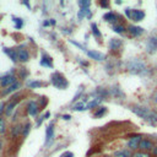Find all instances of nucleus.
<instances>
[{
    "label": "nucleus",
    "mask_w": 157,
    "mask_h": 157,
    "mask_svg": "<svg viewBox=\"0 0 157 157\" xmlns=\"http://www.w3.org/2000/svg\"><path fill=\"white\" fill-rule=\"evenodd\" d=\"M16 49H17L19 61H21V63H27V61L30 60V57H31L28 49H26L25 46H21V47H19V48H16Z\"/></svg>",
    "instance_id": "8"
},
{
    "label": "nucleus",
    "mask_w": 157,
    "mask_h": 157,
    "mask_svg": "<svg viewBox=\"0 0 157 157\" xmlns=\"http://www.w3.org/2000/svg\"><path fill=\"white\" fill-rule=\"evenodd\" d=\"M3 149V141H1V139H0V150Z\"/></svg>",
    "instance_id": "49"
},
{
    "label": "nucleus",
    "mask_w": 157,
    "mask_h": 157,
    "mask_svg": "<svg viewBox=\"0 0 157 157\" xmlns=\"http://www.w3.org/2000/svg\"><path fill=\"white\" fill-rule=\"evenodd\" d=\"M22 4H23V5H26V6H27V7H30V4H28L27 1H22Z\"/></svg>",
    "instance_id": "48"
},
{
    "label": "nucleus",
    "mask_w": 157,
    "mask_h": 157,
    "mask_svg": "<svg viewBox=\"0 0 157 157\" xmlns=\"http://www.w3.org/2000/svg\"><path fill=\"white\" fill-rule=\"evenodd\" d=\"M128 32L132 34L133 37H139L144 33V28L140 27V26H134V25H130L128 27Z\"/></svg>",
    "instance_id": "16"
},
{
    "label": "nucleus",
    "mask_w": 157,
    "mask_h": 157,
    "mask_svg": "<svg viewBox=\"0 0 157 157\" xmlns=\"http://www.w3.org/2000/svg\"><path fill=\"white\" fill-rule=\"evenodd\" d=\"M104 98H101V97H95L93 99H91L87 104H86V108L87 109H93V108H96L97 106H99V104L102 103V101H103Z\"/></svg>",
    "instance_id": "20"
},
{
    "label": "nucleus",
    "mask_w": 157,
    "mask_h": 157,
    "mask_svg": "<svg viewBox=\"0 0 157 157\" xmlns=\"http://www.w3.org/2000/svg\"><path fill=\"white\" fill-rule=\"evenodd\" d=\"M142 140V136L141 135H134L133 138H130L129 141L126 142V146L129 150H138L139 146H140V142Z\"/></svg>",
    "instance_id": "9"
},
{
    "label": "nucleus",
    "mask_w": 157,
    "mask_h": 157,
    "mask_svg": "<svg viewBox=\"0 0 157 157\" xmlns=\"http://www.w3.org/2000/svg\"><path fill=\"white\" fill-rule=\"evenodd\" d=\"M103 20L106 21V22H109V23H112V25L114 26V25H117L118 16L114 14V12L109 11V12H107V14H104V15H103Z\"/></svg>",
    "instance_id": "19"
},
{
    "label": "nucleus",
    "mask_w": 157,
    "mask_h": 157,
    "mask_svg": "<svg viewBox=\"0 0 157 157\" xmlns=\"http://www.w3.org/2000/svg\"><path fill=\"white\" fill-rule=\"evenodd\" d=\"M112 30H113V32H115L118 34H123V33H125L128 31V28L125 27L124 25H122V23H117V25L112 26Z\"/></svg>",
    "instance_id": "22"
},
{
    "label": "nucleus",
    "mask_w": 157,
    "mask_h": 157,
    "mask_svg": "<svg viewBox=\"0 0 157 157\" xmlns=\"http://www.w3.org/2000/svg\"><path fill=\"white\" fill-rule=\"evenodd\" d=\"M50 82L52 85H53L54 87L59 88V90H65L68 87V81H67V78H65L64 75H61L60 73H54V74H52L50 76Z\"/></svg>",
    "instance_id": "2"
},
{
    "label": "nucleus",
    "mask_w": 157,
    "mask_h": 157,
    "mask_svg": "<svg viewBox=\"0 0 157 157\" xmlns=\"http://www.w3.org/2000/svg\"><path fill=\"white\" fill-rule=\"evenodd\" d=\"M132 157H151V155L147 152H144V151H135Z\"/></svg>",
    "instance_id": "34"
},
{
    "label": "nucleus",
    "mask_w": 157,
    "mask_h": 157,
    "mask_svg": "<svg viewBox=\"0 0 157 157\" xmlns=\"http://www.w3.org/2000/svg\"><path fill=\"white\" fill-rule=\"evenodd\" d=\"M20 88H21V82L17 81V82H15L14 85H11V86L4 88L3 92H1V96H7V95H10V93H14V92H16V91H19Z\"/></svg>",
    "instance_id": "13"
},
{
    "label": "nucleus",
    "mask_w": 157,
    "mask_h": 157,
    "mask_svg": "<svg viewBox=\"0 0 157 157\" xmlns=\"http://www.w3.org/2000/svg\"><path fill=\"white\" fill-rule=\"evenodd\" d=\"M78 5L81 6V9H85V7H90V5H91V3L90 1H87V0H80V1H78Z\"/></svg>",
    "instance_id": "36"
},
{
    "label": "nucleus",
    "mask_w": 157,
    "mask_h": 157,
    "mask_svg": "<svg viewBox=\"0 0 157 157\" xmlns=\"http://www.w3.org/2000/svg\"><path fill=\"white\" fill-rule=\"evenodd\" d=\"M85 109H87V108H86V104H85L84 102L76 103L75 106L73 107V111H76V112H82V111H85Z\"/></svg>",
    "instance_id": "30"
},
{
    "label": "nucleus",
    "mask_w": 157,
    "mask_h": 157,
    "mask_svg": "<svg viewBox=\"0 0 157 157\" xmlns=\"http://www.w3.org/2000/svg\"><path fill=\"white\" fill-rule=\"evenodd\" d=\"M63 33L69 34V33H71V31H70V28H63Z\"/></svg>",
    "instance_id": "43"
},
{
    "label": "nucleus",
    "mask_w": 157,
    "mask_h": 157,
    "mask_svg": "<svg viewBox=\"0 0 157 157\" xmlns=\"http://www.w3.org/2000/svg\"><path fill=\"white\" fill-rule=\"evenodd\" d=\"M61 157H74V153L70 152V151H68V152H64V153L61 155Z\"/></svg>",
    "instance_id": "39"
},
{
    "label": "nucleus",
    "mask_w": 157,
    "mask_h": 157,
    "mask_svg": "<svg viewBox=\"0 0 157 157\" xmlns=\"http://www.w3.org/2000/svg\"><path fill=\"white\" fill-rule=\"evenodd\" d=\"M147 122H150L151 124H157V109L151 111V114H150V118Z\"/></svg>",
    "instance_id": "31"
},
{
    "label": "nucleus",
    "mask_w": 157,
    "mask_h": 157,
    "mask_svg": "<svg viewBox=\"0 0 157 157\" xmlns=\"http://www.w3.org/2000/svg\"><path fill=\"white\" fill-rule=\"evenodd\" d=\"M4 53L6 55L10 57V59L14 61V63H17L19 61V55H17V49H12V48H4Z\"/></svg>",
    "instance_id": "17"
},
{
    "label": "nucleus",
    "mask_w": 157,
    "mask_h": 157,
    "mask_svg": "<svg viewBox=\"0 0 157 157\" xmlns=\"http://www.w3.org/2000/svg\"><path fill=\"white\" fill-rule=\"evenodd\" d=\"M152 155H155V156H157V145H155V147L152 149Z\"/></svg>",
    "instance_id": "44"
},
{
    "label": "nucleus",
    "mask_w": 157,
    "mask_h": 157,
    "mask_svg": "<svg viewBox=\"0 0 157 157\" xmlns=\"http://www.w3.org/2000/svg\"><path fill=\"white\" fill-rule=\"evenodd\" d=\"M77 16H78V20H82V19H85V17H88V19H90V17H91V10H90V7L80 9Z\"/></svg>",
    "instance_id": "24"
},
{
    "label": "nucleus",
    "mask_w": 157,
    "mask_h": 157,
    "mask_svg": "<svg viewBox=\"0 0 157 157\" xmlns=\"http://www.w3.org/2000/svg\"><path fill=\"white\" fill-rule=\"evenodd\" d=\"M126 69L129 73L132 74H142V73H146L147 68H146V64L144 63L142 60L138 59V58H133L130 59L128 63H126Z\"/></svg>",
    "instance_id": "1"
},
{
    "label": "nucleus",
    "mask_w": 157,
    "mask_h": 157,
    "mask_svg": "<svg viewBox=\"0 0 157 157\" xmlns=\"http://www.w3.org/2000/svg\"><path fill=\"white\" fill-rule=\"evenodd\" d=\"M61 118H63L64 120H70V118H71V117H70L69 114H63V115H61Z\"/></svg>",
    "instance_id": "42"
},
{
    "label": "nucleus",
    "mask_w": 157,
    "mask_h": 157,
    "mask_svg": "<svg viewBox=\"0 0 157 157\" xmlns=\"http://www.w3.org/2000/svg\"><path fill=\"white\" fill-rule=\"evenodd\" d=\"M86 54L90 59H93L96 61H103L106 59V55L101 52H97V50H86Z\"/></svg>",
    "instance_id": "12"
},
{
    "label": "nucleus",
    "mask_w": 157,
    "mask_h": 157,
    "mask_svg": "<svg viewBox=\"0 0 157 157\" xmlns=\"http://www.w3.org/2000/svg\"><path fill=\"white\" fill-rule=\"evenodd\" d=\"M46 119V118H44V115H42V117H39V119H38V122H37V126H39V125H41L42 124V122Z\"/></svg>",
    "instance_id": "41"
},
{
    "label": "nucleus",
    "mask_w": 157,
    "mask_h": 157,
    "mask_svg": "<svg viewBox=\"0 0 157 157\" xmlns=\"http://www.w3.org/2000/svg\"><path fill=\"white\" fill-rule=\"evenodd\" d=\"M17 77L15 75H12V74H6L4 76H0V87H1L3 90L11 86V85H14L15 82H17Z\"/></svg>",
    "instance_id": "5"
},
{
    "label": "nucleus",
    "mask_w": 157,
    "mask_h": 157,
    "mask_svg": "<svg viewBox=\"0 0 157 157\" xmlns=\"http://www.w3.org/2000/svg\"><path fill=\"white\" fill-rule=\"evenodd\" d=\"M49 22H50V25H55V23H57V21H55V20H53V19H50V21H49Z\"/></svg>",
    "instance_id": "45"
},
{
    "label": "nucleus",
    "mask_w": 157,
    "mask_h": 157,
    "mask_svg": "<svg viewBox=\"0 0 157 157\" xmlns=\"http://www.w3.org/2000/svg\"><path fill=\"white\" fill-rule=\"evenodd\" d=\"M42 82L39 81V80H32V81H28L27 82V87L28 88H39V87H42Z\"/></svg>",
    "instance_id": "25"
},
{
    "label": "nucleus",
    "mask_w": 157,
    "mask_h": 157,
    "mask_svg": "<svg viewBox=\"0 0 157 157\" xmlns=\"http://www.w3.org/2000/svg\"><path fill=\"white\" fill-rule=\"evenodd\" d=\"M132 112L135 113L139 118H141L144 120H149L150 114H151V109H149L145 106H140V104H134V106H132Z\"/></svg>",
    "instance_id": "4"
},
{
    "label": "nucleus",
    "mask_w": 157,
    "mask_h": 157,
    "mask_svg": "<svg viewBox=\"0 0 157 157\" xmlns=\"http://www.w3.org/2000/svg\"><path fill=\"white\" fill-rule=\"evenodd\" d=\"M113 156L114 157H132L133 153L130 152L129 149H126V150H118V151H115L113 153Z\"/></svg>",
    "instance_id": "23"
},
{
    "label": "nucleus",
    "mask_w": 157,
    "mask_h": 157,
    "mask_svg": "<svg viewBox=\"0 0 157 157\" xmlns=\"http://www.w3.org/2000/svg\"><path fill=\"white\" fill-rule=\"evenodd\" d=\"M22 128H23V125H21V124H15V125H12V128H11V130H10V136H11V139H16L17 136H20V135H22Z\"/></svg>",
    "instance_id": "14"
},
{
    "label": "nucleus",
    "mask_w": 157,
    "mask_h": 157,
    "mask_svg": "<svg viewBox=\"0 0 157 157\" xmlns=\"http://www.w3.org/2000/svg\"><path fill=\"white\" fill-rule=\"evenodd\" d=\"M5 107H6V104L5 103H0V117H1V113L3 112H5Z\"/></svg>",
    "instance_id": "38"
},
{
    "label": "nucleus",
    "mask_w": 157,
    "mask_h": 157,
    "mask_svg": "<svg viewBox=\"0 0 157 157\" xmlns=\"http://www.w3.org/2000/svg\"><path fill=\"white\" fill-rule=\"evenodd\" d=\"M82 90H84V88H80V90H78V92H77V93H76V96L74 97V99H73V102H75V101H76V99L78 98V97H80V96H81V92H82Z\"/></svg>",
    "instance_id": "40"
},
{
    "label": "nucleus",
    "mask_w": 157,
    "mask_h": 157,
    "mask_svg": "<svg viewBox=\"0 0 157 157\" xmlns=\"http://www.w3.org/2000/svg\"><path fill=\"white\" fill-rule=\"evenodd\" d=\"M12 21H14V23H15V28L16 30H21L22 28V26H23V20L22 19L12 16Z\"/></svg>",
    "instance_id": "28"
},
{
    "label": "nucleus",
    "mask_w": 157,
    "mask_h": 157,
    "mask_svg": "<svg viewBox=\"0 0 157 157\" xmlns=\"http://www.w3.org/2000/svg\"><path fill=\"white\" fill-rule=\"evenodd\" d=\"M55 138V133H54V123H50L47 129H46V139H44V145L49 146L52 145V142L54 141Z\"/></svg>",
    "instance_id": "7"
},
{
    "label": "nucleus",
    "mask_w": 157,
    "mask_h": 157,
    "mask_svg": "<svg viewBox=\"0 0 157 157\" xmlns=\"http://www.w3.org/2000/svg\"><path fill=\"white\" fill-rule=\"evenodd\" d=\"M30 132H31V123L30 122H26V124L23 125V128H22V136H27L28 134H30Z\"/></svg>",
    "instance_id": "29"
},
{
    "label": "nucleus",
    "mask_w": 157,
    "mask_h": 157,
    "mask_svg": "<svg viewBox=\"0 0 157 157\" xmlns=\"http://www.w3.org/2000/svg\"><path fill=\"white\" fill-rule=\"evenodd\" d=\"M41 65L46 68H52L53 67V59L52 57H49L47 53L42 52V57H41Z\"/></svg>",
    "instance_id": "15"
},
{
    "label": "nucleus",
    "mask_w": 157,
    "mask_h": 157,
    "mask_svg": "<svg viewBox=\"0 0 157 157\" xmlns=\"http://www.w3.org/2000/svg\"><path fill=\"white\" fill-rule=\"evenodd\" d=\"M39 111H41V106L36 102V101H30L27 103V107H26V112L27 114L32 118H36L39 114Z\"/></svg>",
    "instance_id": "6"
},
{
    "label": "nucleus",
    "mask_w": 157,
    "mask_h": 157,
    "mask_svg": "<svg viewBox=\"0 0 157 157\" xmlns=\"http://www.w3.org/2000/svg\"><path fill=\"white\" fill-rule=\"evenodd\" d=\"M106 112H107V108H106V107H98V108L93 112V117H95V118H101L103 114H106Z\"/></svg>",
    "instance_id": "27"
},
{
    "label": "nucleus",
    "mask_w": 157,
    "mask_h": 157,
    "mask_svg": "<svg viewBox=\"0 0 157 157\" xmlns=\"http://www.w3.org/2000/svg\"><path fill=\"white\" fill-rule=\"evenodd\" d=\"M123 46V41L119 38H112L109 43H108V48L111 50H117V49H119L120 47Z\"/></svg>",
    "instance_id": "18"
},
{
    "label": "nucleus",
    "mask_w": 157,
    "mask_h": 157,
    "mask_svg": "<svg viewBox=\"0 0 157 157\" xmlns=\"http://www.w3.org/2000/svg\"><path fill=\"white\" fill-rule=\"evenodd\" d=\"M49 25H50L49 21H44V22H43V26H49Z\"/></svg>",
    "instance_id": "47"
},
{
    "label": "nucleus",
    "mask_w": 157,
    "mask_h": 157,
    "mask_svg": "<svg viewBox=\"0 0 157 157\" xmlns=\"http://www.w3.org/2000/svg\"><path fill=\"white\" fill-rule=\"evenodd\" d=\"M16 106H17V101H11V102H9V103L6 104V107H5L4 114H5L6 117H10L11 113L14 112V109L16 108Z\"/></svg>",
    "instance_id": "21"
},
{
    "label": "nucleus",
    "mask_w": 157,
    "mask_h": 157,
    "mask_svg": "<svg viewBox=\"0 0 157 157\" xmlns=\"http://www.w3.org/2000/svg\"><path fill=\"white\" fill-rule=\"evenodd\" d=\"M99 5H101L102 7H106V9L109 7V3H108V1H103V0H102V1H99Z\"/></svg>",
    "instance_id": "37"
},
{
    "label": "nucleus",
    "mask_w": 157,
    "mask_h": 157,
    "mask_svg": "<svg viewBox=\"0 0 157 157\" xmlns=\"http://www.w3.org/2000/svg\"><path fill=\"white\" fill-rule=\"evenodd\" d=\"M28 76V71L25 70V69H20V78L21 80H25L26 77Z\"/></svg>",
    "instance_id": "35"
},
{
    "label": "nucleus",
    "mask_w": 157,
    "mask_h": 157,
    "mask_svg": "<svg viewBox=\"0 0 157 157\" xmlns=\"http://www.w3.org/2000/svg\"><path fill=\"white\" fill-rule=\"evenodd\" d=\"M146 52L149 54H153L157 52V36L149 38V41L146 43Z\"/></svg>",
    "instance_id": "10"
},
{
    "label": "nucleus",
    "mask_w": 157,
    "mask_h": 157,
    "mask_svg": "<svg viewBox=\"0 0 157 157\" xmlns=\"http://www.w3.org/2000/svg\"><path fill=\"white\" fill-rule=\"evenodd\" d=\"M125 15L128 19L133 20L134 22H140L145 19V11L140 9H125Z\"/></svg>",
    "instance_id": "3"
},
{
    "label": "nucleus",
    "mask_w": 157,
    "mask_h": 157,
    "mask_svg": "<svg viewBox=\"0 0 157 157\" xmlns=\"http://www.w3.org/2000/svg\"><path fill=\"white\" fill-rule=\"evenodd\" d=\"M49 117H50V113H49V112H47V113H46V115H44V118H46V119H48Z\"/></svg>",
    "instance_id": "46"
},
{
    "label": "nucleus",
    "mask_w": 157,
    "mask_h": 157,
    "mask_svg": "<svg viewBox=\"0 0 157 157\" xmlns=\"http://www.w3.org/2000/svg\"><path fill=\"white\" fill-rule=\"evenodd\" d=\"M6 133V119L4 117H0V135Z\"/></svg>",
    "instance_id": "26"
},
{
    "label": "nucleus",
    "mask_w": 157,
    "mask_h": 157,
    "mask_svg": "<svg viewBox=\"0 0 157 157\" xmlns=\"http://www.w3.org/2000/svg\"><path fill=\"white\" fill-rule=\"evenodd\" d=\"M112 95L114 97H124V93L122 92V90L119 87H112Z\"/></svg>",
    "instance_id": "32"
},
{
    "label": "nucleus",
    "mask_w": 157,
    "mask_h": 157,
    "mask_svg": "<svg viewBox=\"0 0 157 157\" xmlns=\"http://www.w3.org/2000/svg\"><path fill=\"white\" fill-rule=\"evenodd\" d=\"M153 147H155V144H153L152 140H150V139H142L141 142H140L139 150L144 151V152H147V151H152Z\"/></svg>",
    "instance_id": "11"
},
{
    "label": "nucleus",
    "mask_w": 157,
    "mask_h": 157,
    "mask_svg": "<svg viewBox=\"0 0 157 157\" xmlns=\"http://www.w3.org/2000/svg\"><path fill=\"white\" fill-rule=\"evenodd\" d=\"M91 30H92V34H93L95 37L101 38L102 33L99 32V30H98V27H97V25H96V23H92V25H91Z\"/></svg>",
    "instance_id": "33"
}]
</instances>
